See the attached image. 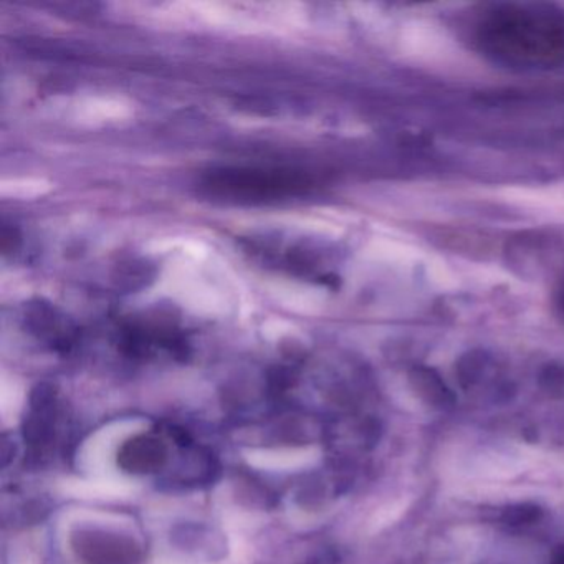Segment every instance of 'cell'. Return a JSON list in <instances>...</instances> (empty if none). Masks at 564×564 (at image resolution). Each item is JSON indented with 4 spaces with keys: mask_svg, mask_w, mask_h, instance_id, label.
Instances as JSON below:
<instances>
[{
    "mask_svg": "<svg viewBox=\"0 0 564 564\" xmlns=\"http://www.w3.org/2000/svg\"><path fill=\"white\" fill-rule=\"evenodd\" d=\"M478 52L491 64L521 74L564 67V8L547 2L491 6L474 29Z\"/></svg>",
    "mask_w": 564,
    "mask_h": 564,
    "instance_id": "1",
    "label": "cell"
},
{
    "mask_svg": "<svg viewBox=\"0 0 564 564\" xmlns=\"http://www.w3.org/2000/svg\"><path fill=\"white\" fill-rule=\"evenodd\" d=\"M316 180L295 167L220 166L200 176L204 196L230 204H269L308 196Z\"/></svg>",
    "mask_w": 564,
    "mask_h": 564,
    "instance_id": "2",
    "label": "cell"
},
{
    "mask_svg": "<svg viewBox=\"0 0 564 564\" xmlns=\"http://www.w3.org/2000/svg\"><path fill=\"white\" fill-rule=\"evenodd\" d=\"M250 250L256 256L263 257L270 265L285 270L290 275L300 279H315L319 282H328L332 275L326 273L325 267L319 260V250L312 246L310 240L286 242L282 239H252Z\"/></svg>",
    "mask_w": 564,
    "mask_h": 564,
    "instance_id": "3",
    "label": "cell"
},
{
    "mask_svg": "<svg viewBox=\"0 0 564 564\" xmlns=\"http://www.w3.org/2000/svg\"><path fill=\"white\" fill-rule=\"evenodd\" d=\"M75 553L84 564H140L141 547L128 536L105 530H78Z\"/></svg>",
    "mask_w": 564,
    "mask_h": 564,
    "instance_id": "4",
    "label": "cell"
},
{
    "mask_svg": "<svg viewBox=\"0 0 564 564\" xmlns=\"http://www.w3.org/2000/svg\"><path fill=\"white\" fill-rule=\"evenodd\" d=\"M22 319L29 333L55 351L67 352L77 341L74 322L47 300L37 299L25 303Z\"/></svg>",
    "mask_w": 564,
    "mask_h": 564,
    "instance_id": "5",
    "label": "cell"
},
{
    "mask_svg": "<svg viewBox=\"0 0 564 564\" xmlns=\"http://www.w3.org/2000/svg\"><path fill=\"white\" fill-rule=\"evenodd\" d=\"M167 462V447L154 435H137L118 451V467L127 474L150 475L163 470Z\"/></svg>",
    "mask_w": 564,
    "mask_h": 564,
    "instance_id": "6",
    "label": "cell"
},
{
    "mask_svg": "<svg viewBox=\"0 0 564 564\" xmlns=\"http://www.w3.org/2000/svg\"><path fill=\"white\" fill-rule=\"evenodd\" d=\"M541 517V510L536 505H514L507 508L503 513V521L508 524H528L536 521Z\"/></svg>",
    "mask_w": 564,
    "mask_h": 564,
    "instance_id": "7",
    "label": "cell"
},
{
    "mask_svg": "<svg viewBox=\"0 0 564 564\" xmlns=\"http://www.w3.org/2000/svg\"><path fill=\"white\" fill-rule=\"evenodd\" d=\"M556 306L561 318L564 319V280L563 283H561L560 290H557Z\"/></svg>",
    "mask_w": 564,
    "mask_h": 564,
    "instance_id": "8",
    "label": "cell"
},
{
    "mask_svg": "<svg viewBox=\"0 0 564 564\" xmlns=\"http://www.w3.org/2000/svg\"><path fill=\"white\" fill-rule=\"evenodd\" d=\"M333 561H336L335 556H333L332 553H325V554H319V556L316 557L315 564H333Z\"/></svg>",
    "mask_w": 564,
    "mask_h": 564,
    "instance_id": "9",
    "label": "cell"
},
{
    "mask_svg": "<svg viewBox=\"0 0 564 564\" xmlns=\"http://www.w3.org/2000/svg\"><path fill=\"white\" fill-rule=\"evenodd\" d=\"M553 564H564V547L563 550L557 551L556 556H554Z\"/></svg>",
    "mask_w": 564,
    "mask_h": 564,
    "instance_id": "10",
    "label": "cell"
}]
</instances>
